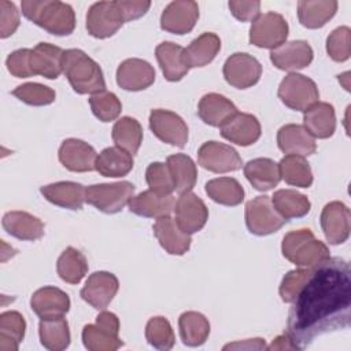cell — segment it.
Instances as JSON below:
<instances>
[{
  "label": "cell",
  "instance_id": "cell-1",
  "mask_svg": "<svg viewBox=\"0 0 351 351\" xmlns=\"http://www.w3.org/2000/svg\"><path fill=\"white\" fill-rule=\"evenodd\" d=\"M351 269L341 258H328L313 267L288 313L287 335L296 350L314 339L350 325Z\"/></svg>",
  "mask_w": 351,
  "mask_h": 351
},
{
  "label": "cell",
  "instance_id": "cell-2",
  "mask_svg": "<svg viewBox=\"0 0 351 351\" xmlns=\"http://www.w3.org/2000/svg\"><path fill=\"white\" fill-rule=\"evenodd\" d=\"M22 14L55 36H69L75 29V14L70 4L59 0H23Z\"/></svg>",
  "mask_w": 351,
  "mask_h": 351
},
{
  "label": "cell",
  "instance_id": "cell-3",
  "mask_svg": "<svg viewBox=\"0 0 351 351\" xmlns=\"http://www.w3.org/2000/svg\"><path fill=\"white\" fill-rule=\"evenodd\" d=\"M63 73L71 88L80 95H95L106 90V81L100 66L81 49L64 51Z\"/></svg>",
  "mask_w": 351,
  "mask_h": 351
},
{
  "label": "cell",
  "instance_id": "cell-4",
  "mask_svg": "<svg viewBox=\"0 0 351 351\" xmlns=\"http://www.w3.org/2000/svg\"><path fill=\"white\" fill-rule=\"evenodd\" d=\"M281 251L289 262L299 267H315L330 258L328 245L317 240L310 229L288 232L282 239Z\"/></svg>",
  "mask_w": 351,
  "mask_h": 351
},
{
  "label": "cell",
  "instance_id": "cell-5",
  "mask_svg": "<svg viewBox=\"0 0 351 351\" xmlns=\"http://www.w3.org/2000/svg\"><path fill=\"white\" fill-rule=\"evenodd\" d=\"M82 343L90 351H115L123 346L119 339V319L111 313L103 310L95 324H88L82 329Z\"/></svg>",
  "mask_w": 351,
  "mask_h": 351
},
{
  "label": "cell",
  "instance_id": "cell-6",
  "mask_svg": "<svg viewBox=\"0 0 351 351\" xmlns=\"http://www.w3.org/2000/svg\"><path fill=\"white\" fill-rule=\"evenodd\" d=\"M134 196V185L129 181L90 185L85 191V202L106 214L119 213Z\"/></svg>",
  "mask_w": 351,
  "mask_h": 351
},
{
  "label": "cell",
  "instance_id": "cell-7",
  "mask_svg": "<svg viewBox=\"0 0 351 351\" xmlns=\"http://www.w3.org/2000/svg\"><path fill=\"white\" fill-rule=\"evenodd\" d=\"M278 97L287 107L304 112L318 101L319 92L311 78L291 73L282 78L278 86Z\"/></svg>",
  "mask_w": 351,
  "mask_h": 351
},
{
  "label": "cell",
  "instance_id": "cell-8",
  "mask_svg": "<svg viewBox=\"0 0 351 351\" xmlns=\"http://www.w3.org/2000/svg\"><path fill=\"white\" fill-rule=\"evenodd\" d=\"M287 219L274 208L269 196H256L245 204V225L252 234L267 236L284 226Z\"/></svg>",
  "mask_w": 351,
  "mask_h": 351
},
{
  "label": "cell",
  "instance_id": "cell-9",
  "mask_svg": "<svg viewBox=\"0 0 351 351\" xmlns=\"http://www.w3.org/2000/svg\"><path fill=\"white\" fill-rule=\"evenodd\" d=\"M288 23L281 14H259L250 29V43L259 48L274 49L285 43L288 37Z\"/></svg>",
  "mask_w": 351,
  "mask_h": 351
},
{
  "label": "cell",
  "instance_id": "cell-10",
  "mask_svg": "<svg viewBox=\"0 0 351 351\" xmlns=\"http://www.w3.org/2000/svg\"><path fill=\"white\" fill-rule=\"evenodd\" d=\"M125 23L117 1H97L86 14V30L96 38L114 36Z\"/></svg>",
  "mask_w": 351,
  "mask_h": 351
},
{
  "label": "cell",
  "instance_id": "cell-11",
  "mask_svg": "<svg viewBox=\"0 0 351 351\" xmlns=\"http://www.w3.org/2000/svg\"><path fill=\"white\" fill-rule=\"evenodd\" d=\"M262 75V66L256 58L244 52L230 55L223 64V77L229 85L237 89L254 86Z\"/></svg>",
  "mask_w": 351,
  "mask_h": 351
},
{
  "label": "cell",
  "instance_id": "cell-12",
  "mask_svg": "<svg viewBox=\"0 0 351 351\" xmlns=\"http://www.w3.org/2000/svg\"><path fill=\"white\" fill-rule=\"evenodd\" d=\"M152 133L166 144L182 148L188 141V126L184 119L169 110L156 108L149 114Z\"/></svg>",
  "mask_w": 351,
  "mask_h": 351
},
{
  "label": "cell",
  "instance_id": "cell-13",
  "mask_svg": "<svg viewBox=\"0 0 351 351\" xmlns=\"http://www.w3.org/2000/svg\"><path fill=\"white\" fill-rule=\"evenodd\" d=\"M199 165L213 173H229L241 169V158L234 148L218 141H207L197 151Z\"/></svg>",
  "mask_w": 351,
  "mask_h": 351
},
{
  "label": "cell",
  "instance_id": "cell-14",
  "mask_svg": "<svg viewBox=\"0 0 351 351\" xmlns=\"http://www.w3.org/2000/svg\"><path fill=\"white\" fill-rule=\"evenodd\" d=\"M176 222L188 234L202 230L208 219V208L193 192L180 193L174 206Z\"/></svg>",
  "mask_w": 351,
  "mask_h": 351
},
{
  "label": "cell",
  "instance_id": "cell-15",
  "mask_svg": "<svg viewBox=\"0 0 351 351\" xmlns=\"http://www.w3.org/2000/svg\"><path fill=\"white\" fill-rule=\"evenodd\" d=\"M199 19V5L191 0L171 1L160 15V27L173 34L189 33Z\"/></svg>",
  "mask_w": 351,
  "mask_h": 351
},
{
  "label": "cell",
  "instance_id": "cell-16",
  "mask_svg": "<svg viewBox=\"0 0 351 351\" xmlns=\"http://www.w3.org/2000/svg\"><path fill=\"white\" fill-rule=\"evenodd\" d=\"M119 288V281L115 274L110 271L92 273L84 288L81 289V298L96 310H104Z\"/></svg>",
  "mask_w": 351,
  "mask_h": 351
},
{
  "label": "cell",
  "instance_id": "cell-17",
  "mask_svg": "<svg viewBox=\"0 0 351 351\" xmlns=\"http://www.w3.org/2000/svg\"><path fill=\"white\" fill-rule=\"evenodd\" d=\"M321 228L330 244H341L350 236V208L341 202L325 204L321 213Z\"/></svg>",
  "mask_w": 351,
  "mask_h": 351
},
{
  "label": "cell",
  "instance_id": "cell-18",
  "mask_svg": "<svg viewBox=\"0 0 351 351\" xmlns=\"http://www.w3.org/2000/svg\"><path fill=\"white\" fill-rule=\"evenodd\" d=\"M313 56L310 44L303 40L284 43L270 52L271 63L284 71H296L307 67L313 62Z\"/></svg>",
  "mask_w": 351,
  "mask_h": 351
},
{
  "label": "cell",
  "instance_id": "cell-19",
  "mask_svg": "<svg viewBox=\"0 0 351 351\" xmlns=\"http://www.w3.org/2000/svg\"><path fill=\"white\" fill-rule=\"evenodd\" d=\"M219 132L221 136L228 141L247 147L259 140L262 129L256 117L237 111L219 128Z\"/></svg>",
  "mask_w": 351,
  "mask_h": 351
},
{
  "label": "cell",
  "instance_id": "cell-20",
  "mask_svg": "<svg viewBox=\"0 0 351 351\" xmlns=\"http://www.w3.org/2000/svg\"><path fill=\"white\" fill-rule=\"evenodd\" d=\"M97 154L92 145L78 138H66L59 148V160L70 171L95 170Z\"/></svg>",
  "mask_w": 351,
  "mask_h": 351
},
{
  "label": "cell",
  "instance_id": "cell-21",
  "mask_svg": "<svg viewBox=\"0 0 351 351\" xmlns=\"http://www.w3.org/2000/svg\"><path fill=\"white\" fill-rule=\"evenodd\" d=\"M154 81L155 70L147 60L143 59H126L117 70V84L125 90H143L151 86Z\"/></svg>",
  "mask_w": 351,
  "mask_h": 351
},
{
  "label": "cell",
  "instance_id": "cell-22",
  "mask_svg": "<svg viewBox=\"0 0 351 351\" xmlns=\"http://www.w3.org/2000/svg\"><path fill=\"white\" fill-rule=\"evenodd\" d=\"M30 307L41 319L63 317L70 310V298L56 287H43L32 295Z\"/></svg>",
  "mask_w": 351,
  "mask_h": 351
},
{
  "label": "cell",
  "instance_id": "cell-23",
  "mask_svg": "<svg viewBox=\"0 0 351 351\" xmlns=\"http://www.w3.org/2000/svg\"><path fill=\"white\" fill-rule=\"evenodd\" d=\"M63 53L60 47L49 43H38L30 53V69L33 75L55 80L63 73Z\"/></svg>",
  "mask_w": 351,
  "mask_h": 351
},
{
  "label": "cell",
  "instance_id": "cell-24",
  "mask_svg": "<svg viewBox=\"0 0 351 351\" xmlns=\"http://www.w3.org/2000/svg\"><path fill=\"white\" fill-rule=\"evenodd\" d=\"M152 229L160 247L170 255H184L189 250L191 234L185 233L170 215L158 218Z\"/></svg>",
  "mask_w": 351,
  "mask_h": 351
},
{
  "label": "cell",
  "instance_id": "cell-25",
  "mask_svg": "<svg viewBox=\"0 0 351 351\" xmlns=\"http://www.w3.org/2000/svg\"><path fill=\"white\" fill-rule=\"evenodd\" d=\"M277 144L284 154L303 158L314 154L317 149L315 138L304 126L296 123H288L278 129Z\"/></svg>",
  "mask_w": 351,
  "mask_h": 351
},
{
  "label": "cell",
  "instance_id": "cell-26",
  "mask_svg": "<svg viewBox=\"0 0 351 351\" xmlns=\"http://www.w3.org/2000/svg\"><path fill=\"white\" fill-rule=\"evenodd\" d=\"M130 213L145 218H160L174 211L176 199L173 195H158L148 189L133 196L129 203Z\"/></svg>",
  "mask_w": 351,
  "mask_h": 351
},
{
  "label": "cell",
  "instance_id": "cell-27",
  "mask_svg": "<svg viewBox=\"0 0 351 351\" xmlns=\"http://www.w3.org/2000/svg\"><path fill=\"white\" fill-rule=\"evenodd\" d=\"M85 191L84 185L73 181H59L41 186V195L55 206L69 208V210H81L85 203Z\"/></svg>",
  "mask_w": 351,
  "mask_h": 351
},
{
  "label": "cell",
  "instance_id": "cell-28",
  "mask_svg": "<svg viewBox=\"0 0 351 351\" xmlns=\"http://www.w3.org/2000/svg\"><path fill=\"white\" fill-rule=\"evenodd\" d=\"M3 228L8 234L19 240L34 241L44 236L45 225L40 218L26 211L15 210L4 214Z\"/></svg>",
  "mask_w": 351,
  "mask_h": 351
},
{
  "label": "cell",
  "instance_id": "cell-29",
  "mask_svg": "<svg viewBox=\"0 0 351 351\" xmlns=\"http://www.w3.org/2000/svg\"><path fill=\"white\" fill-rule=\"evenodd\" d=\"M155 55L160 70L167 81L176 82L182 80L188 74L189 67L185 62L184 48L181 45L171 41L160 43L155 49Z\"/></svg>",
  "mask_w": 351,
  "mask_h": 351
},
{
  "label": "cell",
  "instance_id": "cell-30",
  "mask_svg": "<svg viewBox=\"0 0 351 351\" xmlns=\"http://www.w3.org/2000/svg\"><path fill=\"white\" fill-rule=\"evenodd\" d=\"M303 126L314 138H328L336 130V114L332 104L317 101L304 111Z\"/></svg>",
  "mask_w": 351,
  "mask_h": 351
},
{
  "label": "cell",
  "instance_id": "cell-31",
  "mask_svg": "<svg viewBox=\"0 0 351 351\" xmlns=\"http://www.w3.org/2000/svg\"><path fill=\"white\" fill-rule=\"evenodd\" d=\"M236 112V106L228 97L219 93L204 95L197 106V114L200 119L204 123L215 128H221Z\"/></svg>",
  "mask_w": 351,
  "mask_h": 351
},
{
  "label": "cell",
  "instance_id": "cell-32",
  "mask_svg": "<svg viewBox=\"0 0 351 351\" xmlns=\"http://www.w3.org/2000/svg\"><path fill=\"white\" fill-rule=\"evenodd\" d=\"M244 176L256 191H270L281 180L278 163L269 158H256L244 165Z\"/></svg>",
  "mask_w": 351,
  "mask_h": 351
},
{
  "label": "cell",
  "instance_id": "cell-33",
  "mask_svg": "<svg viewBox=\"0 0 351 351\" xmlns=\"http://www.w3.org/2000/svg\"><path fill=\"white\" fill-rule=\"evenodd\" d=\"M337 5L335 0H302L298 3L299 22L307 29H319L333 18Z\"/></svg>",
  "mask_w": 351,
  "mask_h": 351
},
{
  "label": "cell",
  "instance_id": "cell-34",
  "mask_svg": "<svg viewBox=\"0 0 351 351\" xmlns=\"http://www.w3.org/2000/svg\"><path fill=\"white\" fill-rule=\"evenodd\" d=\"M221 49V40L215 33H203L184 48L188 67H204L214 60Z\"/></svg>",
  "mask_w": 351,
  "mask_h": 351
},
{
  "label": "cell",
  "instance_id": "cell-35",
  "mask_svg": "<svg viewBox=\"0 0 351 351\" xmlns=\"http://www.w3.org/2000/svg\"><path fill=\"white\" fill-rule=\"evenodd\" d=\"M133 155L119 147H107L96 158L95 170L104 177H123L133 169Z\"/></svg>",
  "mask_w": 351,
  "mask_h": 351
},
{
  "label": "cell",
  "instance_id": "cell-36",
  "mask_svg": "<svg viewBox=\"0 0 351 351\" xmlns=\"http://www.w3.org/2000/svg\"><path fill=\"white\" fill-rule=\"evenodd\" d=\"M178 329L185 346L199 347L208 339L210 322L197 311H185L178 318Z\"/></svg>",
  "mask_w": 351,
  "mask_h": 351
},
{
  "label": "cell",
  "instance_id": "cell-37",
  "mask_svg": "<svg viewBox=\"0 0 351 351\" xmlns=\"http://www.w3.org/2000/svg\"><path fill=\"white\" fill-rule=\"evenodd\" d=\"M38 335L41 344L49 351L66 350L71 340L69 324L63 317L41 319L38 325Z\"/></svg>",
  "mask_w": 351,
  "mask_h": 351
},
{
  "label": "cell",
  "instance_id": "cell-38",
  "mask_svg": "<svg viewBox=\"0 0 351 351\" xmlns=\"http://www.w3.org/2000/svg\"><path fill=\"white\" fill-rule=\"evenodd\" d=\"M206 193L211 200L222 206H239L244 200L241 184L232 177H219L206 184Z\"/></svg>",
  "mask_w": 351,
  "mask_h": 351
},
{
  "label": "cell",
  "instance_id": "cell-39",
  "mask_svg": "<svg viewBox=\"0 0 351 351\" xmlns=\"http://www.w3.org/2000/svg\"><path fill=\"white\" fill-rule=\"evenodd\" d=\"M271 203L287 221L291 218H302L307 215L311 208V203L307 196L293 189L276 191L271 197Z\"/></svg>",
  "mask_w": 351,
  "mask_h": 351
},
{
  "label": "cell",
  "instance_id": "cell-40",
  "mask_svg": "<svg viewBox=\"0 0 351 351\" xmlns=\"http://www.w3.org/2000/svg\"><path fill=\"white\" fill-rule=\"evenodd\" d=\"M111 137L117 147L130 155H134L143 141V128L137 119L132 117H122L114 123Z\"/></svg>",
  "mask_w": 351,
  "mask_h": 351
},
{
  "label": "cell",
  "instance_id": "cell-41",
  "mask_svg": "<svg viewBox=\"0 0 351 351\" xmlns=\"http://www.w3.org/2000/svg\"><path fill=\"white\" fill-rule=\"evenodd\" d=\"M166 163L173 176L176 191L178 193L192 191L197 180V169L192 158L185 154H174L167 158Z\"/></svg>",
  "mask_w": 351,
  "mask_h": 351
},
{
  "label": "cell",
  "instance_id": "cell-42",
  "mask_svg": "<svg viewBox=\"0 0 351 351\" xmlns=\"http://www.w3.org/2000/svg\"><path fill=\"white\" fill-rule=\"evenodd\" d=\"M56 271L64 282L78 284L88 273V261L81 251L67 247L58 258Z\"/></svg>",
  "mask_w": 351,
  "mask_h": 351
},
{
  "label": "cell",
  "instance_id": "cell-43",
  "mask_svg": "<svg viewBox=\"0 0 351 351\" xmlns=\"http://www.w3.org/2000/svg\"><path fill=\"white\" fill-rule=\"evenodd\" d=\"M26 322L21 313L5 311L0 315V350L16 351L25 337Z\"/></svg>",
  "mask_w": 351,
  "mask_h": 351
},
{
  "label": "cell",
  "instance_id": "cell-44",
  "mask_svg": "<svg viewBox=\"0 0 351 351\" xmlns=\"http://www.w3.org/2000/svg\"><path fill=\"white\" fill-rule=\"evenodd\" d=\"M281 178L288 184L299 188H308L313 184V173L308 162L303 156L287 155L280 163Z\"/></svg>",
  "mask_w": 351,
  "mask_h": 351
},
{
  "label": "cell",
  "instance_id": "cell-45",
  "mask_svg": "<svg viewBox=\"0 0 351 351\" xmlns=\"http://www.w3.org/2000/svg\"><path fill=\"white\" fill-rule=\"evenodd\" d=\"M89 106L93 115L101 122H111L117 119L122 111V103L115 93L101 90L89 97Z\"/></svg>",
  "mask_w": 351,
  "mask_h": 351
},
{
  "label": "cell",
  "instance_id": "cell-46",
  "mask_svg": "<svg viewBox=\"0 0 351 351\" xmlns=\"http://www.w3.org/2000/svg\"><path fill=\"white\" fill-rule=\"evenodd\" d=\"M145 339L158 350H170L176 343L173 328L165 317H154L147 322Z\"/></svg>",
  "mask_w": 351,
  "mask_h": 351
},
{
  "label": "cell",
  "instance_id": "cell-47",
  "mask_svg": "<svg viewBox=\"0 0 351 351\" xmlns=\"http://www.w3.org/2000/svg\"><path fill=\"white\" fill-rule=\"evenodd\" d=\"M12 95L29 106H48L55 101L56 93L49 86L38 82H26L16 86Z\"/></svg>",
  "mask_w": 351,
  "mask_h": 351
},
{
  "label": "cell",
  "instance_id": "cell-48",
  "mask_svg": "<svg viewBox=\"0 0 351 351\" xmlns=\"http://www.w3.org/2000/svg\"><path fill=\"white\" fill-rule=\"evenodd\" d=\"M145 180L151 191L158 195H171L176 191L174 180L167 163L154 162L147 167Z\"/></svg>",
  "mask_w": 351,
  "mask_h": 351
},
{
  "label": "cell",
  "instance_id": "cell-49",
  "mask_svg": "<svg viewBox=\"0 0 351 351\" xmlns=\"http://www.w3.org/2000/svg\"><path fill=\"white\" fill-rule=\"evenodd\" d=\"M326 52L335 62H346L351 55V30L348 26L336 27L326 38Z\"/></svg>",
  "mask_w": 351,
  "mask_h": 351
},
{
  "label": "cell",
  "instance_id": "cell-50",
  "mask_svg": "<svg viewBox=\"0 0 351 351\" xmlns=\"http://www.w3.org/2000/svg\"><path fill=\"white\" fill-rule=\"evenodd\" d=\"M311 270H313V267H300V269L291 270L284 276V278L280 284L278 292H280L281 299L285 303H292L295 300L296 295L299 293V291L307 281Z\"/></svg>",
  "mask_w": 351,
  "mask_h": 351
},
{
  "label": "cell",
  "instance_id": "cell-51",
  "mask_svg": "<svg viewBox=\"0 0 351 351\" xmlns=\"http://www.w3.org/2000/svg\"><path fill=\"white\" fill-rule=\"evenodd\" d=\"M30 53L32 49L22 48L11 52L5 60L7 70L16 78H27L32 77V69H30Z\"/></svg>",
  "mask_w": 351,
  "mask_h": 351
},
{
  "label": "cell",
  "instance_id": "cell-52",
  "mask_svg": "<svg viewBox=\"0 0 351 351\" xmlns=\"http://www.w3.org/2000/svg\"><path fill=\"white\" fill-rule=\"evenodd\" d=\"M19 26V11L15 4L7 0H0V37L12 36Z\"/></svg>",
  "mask_w": 351,
  "mask_h": 351
},
{
  "label": "cell",
  "instance_id": "cell-53",
  "mask_svg": "<svg viewBox=\"0 0 351 351\" xmlns=\"http://www.w3.org/2000/svg\"><path fill=\"white\" fill-rule=\"evenodd\" d=\"M228 5L233 16L241 22L254 21L261 11V3L258 0H250V1L232 0L229 1Z\"/></svg>",
  "mask_w": 351,
  "mask_h": 351
},
{
  "label": "cell",
  "instance_id": "cell-54",
  "mask_svg": "<svg viewBox=\"0 0 351 351\" xmlns=\"http://www.w3.org/2000/svg\"><path fill=\"white\" fill-rule=\"evenodd\" d=\"M117 4L123 15L125 22L141 18L151 7V1L147 0H118Z\"/></svg>",
  "mask_w": 351,
  "mask_h": 351
},
{
  "label": "cell",
  "instance_id": "cell-55",
  "mask_svg": "<svg viewBox=\"0 0 351 351\" xmlns=\"http://www.w3.org/2000/svg\"><path fill=\"white\" fill-rule=\"evenodd\" d=\"M266 343L265 339L256 337V339H247L241 341H234L223 346V350H265Z\"/></svg>",
  "mask_w": 351,
  "mask_h": 351
},
{
  "label": "cell",
  "instance_id": "cell-56",
  "mask_svg": "<svg viewBox=\"0 0 351 351\" xmlns=\"http://www.w3.org/2000/svg\"><path fill=\"white\" fill-rule=\"evenodd\" d=\"M267 350H296V347H295V344L292 343V340H291V337L285 333V335H280V336H277L273 341H271V344L269 346V347H266Z\"/></svg>",
  "mask_w": 351,
  "mask_h": 351
},
{
  "label": "cell",
  "instance_id": "cell-57",
  "mask_svg": "<svg viewBox=\"0 0 351 351\" xmlns=\"http://www.w3.org/2000/svg\"><path fill=\"white\" fill-rule=\"evenodd\" d=\"M348 75H350V73H344V74L339 75V81H343V85H344V89H346V90L350 89V88H348Z\"/></svg>",
  "mask_w": 351,
  "mask_h": 351
}]
</instances>
